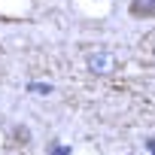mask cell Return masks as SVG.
Listing matches in <instances>:
<instances>
[{
    "mask_svg": "<svg viewBox=\"0 0 155 155\" xmlns=\"http://www.w3.org/2000/svg\"><path fill=\"white\" fill-rule=\"evenodd\" d=\"M116 67V58L113 55H107V52H101V55H91L88 58V70L91 73H110Z\"/></svg>",
    "mask_w": 155,
    "mask_h": 155,
    "instance_id": "6da1fadb",
    "label": "cell"
},
{
    "mask_svg": "<svg viewBox=\"0 0 155 155\" xmlns=\"http://www.w3.org/2000/svg\"><path fill=\"white\" fill-rule=\"evenodd\" d=\"M131 15H137V18H152V15H155V0H131Z\"/></svg>",
    "mask_w": 155,
    "mask_h": 155,
    "instance_id": "7a4b0ae2",
    "label": "cell"
},
{
    "mask_svg": "<svg viewBox=\"0 0 155 155\" xmlns=\"http://www.w3.org/2000/svg\"><path fill=\"white\" fill-rule=\"evenodd\" d=\"M28 88L37 91V94H52V85H49V82H31Z\"/></svg>",
    "mask_w": 155,
    "mask_h": 155,
    "instance_id": "3957f363",
    "label": "cell"
},
{
    "mask_svg": "<svg viewBox=\"0 0 155 155\" xmlns=\"http://www.w3.org/2000/svg\"><path fill=\"white\" fill-rule=\"evenodd\" d=\"M67 152H70L67 146H55V149H52V155H67Z\"/></svg>",
    "mask_w": 155,
    "mask_h": 155,
    "instance_id": "277c9868",
    "label": "cell"
},
{
    "mask_svg": "<svg viewBox=\"0 0 155 155\" xmlns=\"http://www.w3.org/2000/svg\"><path fill=\"white\" fill-rule=\"evenodd\" d=\"M146 149H149V155H155V137H149V140H146Z\"/></svg>",
    "mask_w": 155,
    "mask_h": 155,
    "instance_id": "5b68a950",
    "label": "cell"
}]
</instances>
